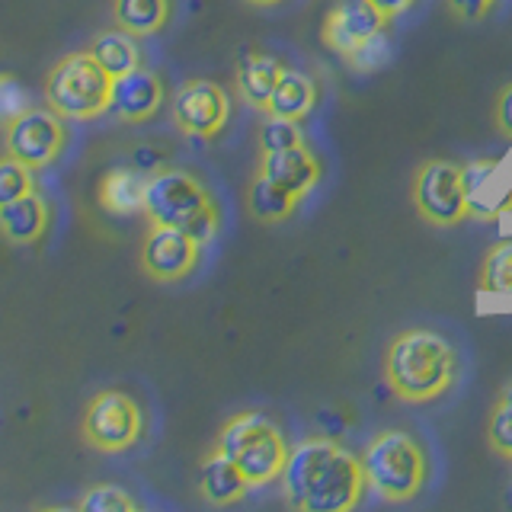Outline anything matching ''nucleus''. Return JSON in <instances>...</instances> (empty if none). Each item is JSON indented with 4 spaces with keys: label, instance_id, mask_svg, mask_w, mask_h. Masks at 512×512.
Listing matches in <instances>:
<instances>
[{
    "label": "nucleus",
    "instance_id": "1",
    "mask_svg": "<svg viewBox=\"0 0 512 512\" xmlns=\"http://www.w3.org/2000/svg\"><path fill=\"white\" fill-rule=\"evenodd\" d=\"M285 503L295 512H352L365 496L362 458L333 439H304L282 471Z\"/></svg>",
    "mask_w": 512,
    "mask_h": 512
},
{
    "label": "nucleus",
    "instance_id": "2",
    "mask_svg": "<svg viewBox=\"0 0 512 512\" xmlns=\"http://www.w3.org/2000/svg\"><path fill=\"white\" fill-rule=\"evenodd\" d=\"M381 375L388 391L404 404H432L452 394L461 378V356L445 333L407 327L384 349Z\"/></svg>",
    "mask_w": 512,
    "mask_h": 512
},
{
    "label": "nucleus",
    "instance_id": "3",
    "mask_svg": "<svg viewBox=\"0 0 512 512\" xmlns=\"http://www.w3.org/2000/svg\"><path fill=\"white\" fill-rule=\"evenodd\" d=\"M141 215L148 218V224L186 231L202 247L212 244L221 231V208L212 192H208V186L196 173L170 164L148 173Z\"/></svg>",
    "mask_w": 512,
    "mask_h": 512
},
{
    "label": "nucleus",
    "instance_id": "4",
    "mask_svg": "<svg viewBox=\"0 0 512 512\" xmlns=\"http://www.w3.org/2000/svg\"><path fill=\"white\" fill-rule=\"evenodd\" d=\"M359 458L368 487L388 503H410L429 484V452L410 429L375 432Z\"/></svg>",
    "mask_w": 512,
    "mask_h": 512
},
{
    "label": "nucleus",
    "instance_id": "5",
    "mask_svg": "<svg viewBox=\"0 0 512 512\" xmlns=\"http://www.w3.org/2000/svg\"><path fill=\"white\" fill-rule=\"evenodd\" d=\"M215 448L237 464L250 487L279 484L288 452H292L282 429L260 410H240L231 420H224L215 436Z\"/></svg>",
    "mask_w": 512,
    "mask_h": 512
},
{
    "label": "nucleus",
    "instance_id": "6",
    "mask_svg": "<svg viewBox=\"0 0 512 512\" xmlns=\"http://www.w3.org/2000/svg\"><path fill=\"white\" fill-rule=\"evenodd\" d=\"M112 77L87 48L61 55L42 80L45 106L55 109L61 119L71 122H93L109 112L112 106Z\"/></svg>",
    "mask_w": 512,
    "mask_h": 512
},
{
    "label": "nucleus",
    "instance_id": "7",
    "mask_svg": "<svg viewBox=\"0 0 512 512\" xmlns=\"http://www.w3.org/2000/svg\"><path fill=\"white\" fill-rule=\"evenodd\" d=\"M144 410L141 404L119 388H103L96 391L87 407H84V420H80V436L93 448V452L103 455H122L128 448H135L144 439Z\"/></svg>",
    "mask_w": 512,
    "mask_h": 512
},
{
    "label": "nucleus",
    "instance_id": "8",
    "mask_svg": "<svg viewBox=\"0 0 512 512\" xmlns=\"http://www.w3.org/2000/svg\"><path fill=\"white\" fill-rule=\"evenodd\" d=\"M410 202L429 228H458L471 218L468 189H464V167L455 160L429 157L413 173Z\"/></svg>",
    "mask_w": 512,
    "mask_h": 512
},
{
    "label": "nucleus",
    "instance_id": "9",
    "mask_svg": "<svg viewBox=\"0 0 512 512\" xmlns=\"http://www.w3.org/2000/svg\"><path fill=\"white\" fill-rule=\"evenodd\" d=\"M170 116L173 125L180 128V135L212 141L224 132V125L231 119V96L215 80L192 77L176 87L170 100Z\"/></svg>",
    "mask_w": 512,
    "mask_h": 512
},
{
    "label": "nucleus",
    "instance_id": "10",
    "mask_svg": "<svg viewBox=\"0 0 512 512\" xmlns=\"http://www.w3.org/2000/svg\"><path fill=\"white\" fill-rule=\"evenodd\" d=\"M68 148V128L55 109L32 106L4 128V151L32 170L52 167Z\"/></svg>",
    "mask_w": 512,
    "mask_h": 512
},
{
    "label": "nucleus",
    "instance_id": "11",
    "mask_svg": "<svg viewBox=\"0 0 512 512\" xmlns=\"http://www.w3.org/2000/svg\"><path fill=\"white\" fill-rule=\"evenodd\" d=\"M202 260V244L196 237H189L180 228H164V224H151V231L144 234L138 250V266L151 282L173 285L183 282L196 272Z\"/></svg>",
    "mask_w": 512,
    "mask_h": 512
},
{
    "label": "nucleus",
    "instance_id": "12",
    "mask_svg": "<svg viewBox=\"0 0 512 512\" xmlns=\"http://www.w3.org/2000/svg\"><path fill=\"white\" fill-rule=\"evenodd\" d=\"M388 23L394 20L381 16V10L372 0H336L327 10L324 23H320V42H324L333 55L349 58L365 39H372L375 32Z\"/></svg>",
    "mask_w": 512,
    "mask_h": 512
},
{
    "label": "nucleus",
    "instance_id": "13",
    "mask_svg": "<svg viewBox=\"0 0 512 512\" xmlns=\"http://www.w3.org/2000/svg\"><path fill=\"white\" fill-rule=\"evenodd\" d=\"M167 100V87L160 80L157 71L151 68H135L122 77H116L112 84V106L109 112L116 116L122 125H141V122H151L160 106Z\"/></svg>",
    "mask_w": 512,
    "mask_h": 512
},
{
    "label": "nucleus",
    "instance_id": "14",
    "mask_svg": "<svg viewBox=\"0 0 512 512\" xmlns=\"http://www.w3.org/2000/svg\"><path fill=\"white\" fill-rule=\"evenodd\" d=\"M256 173L269 176L272 183H279L282 189L292 192V196L304 199L311 189L320 186V180H324V160H320L317 151L304 141V144H295V148H285V151L260 154V160H256Z\"/></svg>",
    "mask_w": 512,
    "mask_h": 512
},
{
    "label": "nucleus",
    "instance_id": "15",
    "mask_svg": "<svg viewBox=\"0 0 512 512\" xmlns=\"http://www.w3.org/2000/svg\"><path fill=\"white\" fill-rule=\"evenodd\" d=\"M282 71H285V64L276 55H272L269 48H263V45H244L237 52V61H234L237 96L250 109L266 112V103H269L272 90H276Z\"/></svg>",
    "mask_w": 512,
    "mask_h": 512
},
{
    "label": "nucleus",
    "instance_id": "16",
    "mask_svg": "<svg viewBox=\"0 0 512 512\" xmlns=\"http://www.w3.org/2000/svg\"><path fill=\"white\" fill-rule=\"evenodd\" d=\"M496 170H500V164L493 157H474L464 164V189H468L471 218L496 221L500 215L512 212V183L500 189V183H493Z\"/></svg>",
    "mask_w": 512,
    "mask_h": 512
},
{
    "label": "nucleus",
    "instance_id": "17",
    "mask_svg": "<svg viewBox=\"0 0 512 512\" xmlns=\"http://www.w3.org/2000/svg\"><path fill=\"white\" fill-rule=\"evenodd\" d=\"M52 228V205L36 189L10 205H0V237L13 247H32Z\"/></svg>",
    "mask_w": 512,
    "mask_h": 512
},
{
    "label": "nucleus",
    "instance_id": "18",
    "mask_svg": "<svg viewBox=\"0 0 512 512\" xmlns=\"http://www.w3.org/2000/svg\"><path fill=\"white\" fill-rule=\"evenodd\" d=\"M250 490L253 487L247 484V477L237 471V464L212 445V452H208L199 464L202 500L212 503V506H234V503L244 500Z\"/></svg>",
    "mask_w": 512,
    "mask_h": 512
},
{
    "label": "nucleus",
    "instance_id": "19",
    "mask_svg": "<svg viewBox=\"0 0 512 512\" xmlns=\"http://www.w3.org/2000/svg\"><path fill=\"white\" fill-rule=\"evenodd\" d=\"M317 84L314 77H308L304 71L285 68L276 90H272L266 112L263 116H276V119H292V122H304L317 109Z\"/></svg>",
    "mask_w": 512,
    "mask_h": 512
},
{
    "label": "nucleus",
    "instance_id": "20",
    "mask_svg": "<svg viewBox=\"0 0 512 512\" xmlns=\"http://www.w3.org/2000/svg\"><path fill=\"white\" fill-rule=\"evenodd\" d=\"M144 189H148V176L135 167H112L103 173L100 186H96V199H100L103 212L109 215H135L144 208Z\"/></svg>",
    "mask_w": 512,
    "mask_h": 512
},
{
    "label": "nucleus",
    "instance_id": "21",
    "mask_svg": "<svg viewBox=\"0 0 512 512\" xmlns=\"http://www.w3.org/2000/svg\"><path fill=\"white\" fill-rule=\"evenodd\" d=\"M244 205L253 221L260 224H285L288 218H295L301 199L292 196L288 189H282L279 183H272L269 176L253 173V180L244 189Z\"/></svg>",
    "mask_w": 512,
    "mask_h": 512
},
{
    "label": "nucleus",
    "instance_id": "22",
    "mask_svg": "<svg viewBox=\"0 0 512 512\" xmlns=\"http://www.w3.org/2000/svg\"><path fill=\"white\" fill-rule=\"evenodd\" d=\"M109 7L112 23L138 39L157 36L173 20V0H109Z\"/></svg>",
    "mask_w": 512,
    "mask_h": 512
},
{
    "label": "nucleus",
    "instance_id": "23",
    "mask_svg": "<svg viewBox=\"0 0 512 512\" xmlns=\"http://www.w3.org/2000/svg\"><path fill=\"white\" fill-rule=\"evenodd\" d=\"M87 52L100 61L112 77H122V74L135 71L144 64L138 36H132V32H125L119 26L100 32V36H93V42L87 45Z\"/></svg>",
    "mask_w": 512,
    "mask_h": 512
},
{
    "label": "nucleus",
    "instance_id": "24",
    "mask_svg": "<svg viewBox=\"0 0 512 512\" xmlns=\"http://www.w3.org/2000/svg\"><path fill=\"white\" fill-rule=\"evenodd\" d=\"M477 288L487 295H512V240L493 244L477 269Z\"/></svg>",
    "mask_w": 512,
    "mask_h": 512
},
{
    "label": "nucleus",
    "instance_id": "25",
    "mask_svg": "<svg viewBox=\"0 0 512 512\" xmlns=\"http://www.w3.org/2000/svg\"><path fill=\"white\" fill-rule=\"evenodd\" d=\"M391 55H394V26L388 23L384 29H378L372 39H365L356 52L343 61L349 64V71H356V74H378L384 64L391 61Z\"/></svg>",
    "mask_w": 512,
    "mask_h": 512
},
{
    "label": "nucleus",
    "instance_id": "26",
    "mask_svg": "<svg viewBox=\"0 0 512 512\" xmlns=\"http://www.w3.org/2000/svg\"><path fill=\"white\" fill-rule=\"evenodd\" d=\"M80 512H135L138 500L119 484H93L77 496Z\"/></svg>",
    "mask_w": 512,
    "mask_h": 512
},
{
    "label": "nucleus",
    "instance_id": "27",
    "mask_svg": "<svg viewBox=\"0 0 512 512\" xmlns=\"http://www.w3.org/2000/svg\"><path fill=\"white\" fill-rule=\"evenodd\" d=\"M36 189H39L36 170L26 167L23 160H16L10 154L0 157V205H10Z\"/></svg>",
    "mask_w": 512,
    "mask_h": 512
},
{
    "label": "nucleus",
    "instance_id": "28",
    "mask_svg": "<svg viewBox=\"0 0 512 512\" xmlns=\"http://www.w3.org/2000/svg\"><path fill=\"white\" fill-rule=\"evenodd\" d=\"M301 132V122H292V119H276V116H266L263 125H260V135H256V144H260V154H269V151H285V148H295V144H304Z\"/></svg>",
    "mask_w": 512,
    "mask_h": 512
},
{
    "label": "nucleus",
    "instance_id": "29",
    "mask_svg": "<svg viewBox=\"0 0 512 512\" xmlns=\"http://www.w3.org/2000/svg\"><path fill=\"white\" fill-rule=\"evenodd\" d=\"M32 106L36 103H32L29 87L23 84V80L16 74L0 71V132H4L10 122H16Z\"/></svg>",
    "mask_w": 512,
    "mask_h": 512
},
{
    "label": "nucleus",
    "instance_id": "30",
    "mask_svg": "<svg viewBox=\"0 0 512 512\" xmlns=\"http://www.w3.org/2000/svg\"><path fill=\"white\" fill-rule=\"evenodd\" d=\"M487 442L493 455L512 461V400L496 397V404L487 416Z\"/></svg>",
    "mask_w": 512,
    "mask_h": 512
},
{
    "label": "nucleus",
    "instance_id": "31",
    "mask_svg": "<svg viewBox=\"0 0 512 512\" xmlns=\"http://www.w3.org/2000/svg\"><path fill=\"white\" fill-rule=\"evenodd\" d=\"M500 0H445V10L455 16L458 23H480L496 10Z\"/></svg>",
    "mask_w": 512,
    "mask_h": 512
},
{
    "label": "nucleus",
    "instance_id": "32",
    "mask_svg": "<svg viewBox=\"0 0 512 512\" xmlns=\"http://www.w3.org/2000/svg\"><path fill=\"white\" fill-rule=\"evenodd\" d=\"M493 128L496 135L512 141V84L500 87V93H496L493 100Z\"/></svg>",
    "mask_w": 512,
    "mask_h": 512
},
{
    "label": "nucleus",
    "instance_id": "33",
    "mask_svg": "<svg viewBox=\"0 0 512 512\" xmlns=\"http://www.w3.org/2000/svg\"><path fill=\"white\" fill-rule=\"evenodd\" d=\"M372 4L381 10V16H388V20H397L400 13H407L410 7L420 4V0H372Z\"/></svg>",
    "mask_w": 512,
    "mask_h": 512
},
{
    "label": "nucleus",
    "instance_id": "34",
    "mask_svg": "<svg viewBox=\"0 0 512 512\" xmlns=\"http://www.w3.org/2000/svg\"><path fill=\"white\" fill-rule=\"evenodd\" d=\"M244 4H250V7H256V10H272V7L288 4V0H244Z\"/></svg>",
    "mask_w": 512,
    "mask_h": 512
},
{
    "label": "nucleus",
    "instance_id": "35",
    "mask_svg": "<svg viewBox=\"0 0 512 512\" xmlns=\"http://www.w3.org/2000/svg\"><path fill=\"white\" fill-rule=\"evenodd\" d=\"M500 397H509V400H512V381H509V384H506V388L500 391Z\"/></svg>",
    "mask_w": 512,
    "mask_h": 512
}]
</instances>
